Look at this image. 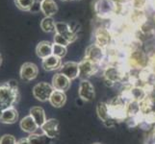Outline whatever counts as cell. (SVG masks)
I'll list each match as a JSON object with an SVG mask.
<instances>
[{"mask_svg":"<svg viewBox=\"0 0 155 144\" xmlns=\"http://www.w3.org/2000/svg\"><path fill=\"white\" fill-rule=\"evenodd\" d=\"M53 91H54V88H53L51 85L42 82L37 84L34 87L33 95L37 100L41 101V102H45L47 100L49 101L50 96L53 93Z\"/></svg>","mask_w":155,"mask_h":144,"instance_id":"3957f363","label":"cell"},{"mask_svg":"<svg viewBox=\"0 0 155 144\" xmlns=\"http://www.w3.org/2000/svg\"><path fill=\"white\" fill-rule=\"evenodd\" d=\"M105 56V49H103L102 47H100L97 43L91 44L86 50L85 53V59L93 62L95 65L99 66L101 62L104 60Z\"/></svg>","mask_w":155,"mask_h":144,"instance_id":"277c9868","label":"cell"},{"mask_svg":"<svg viewBox=\"0 0 155 144\" xmlns=\"http://www.w3.org/2000/svg\"><path fill=\"white\" fill-rule=\"evenodd\" d=\"M52 87L55 90L66 91L71 87V80L62 73H57L52 79Z\"/></svg>","mask_w":155,"mask_h":144,"instance_id":"7c38bea8","label":"cell"},{"mask_svg":"<svg viewBox=\"0 0 155 144\" xmlns=\"http://www.w3.org/2000/svg\"><path fill=\"white\" fill-rule=\"evenodd\" d=\"M1 62H2V58H1V55H0V66H1Z\"/></svg>","mask_w":155,"mask_h":144,"instance_id":"4dcf8cb0","label":"cell"},{"mask_svg":"<svg viewBox=\"0 0 155 144\" xmlns=\"http://www.w3.org/2000/svg\"><path fill=\"white\" fill-rule=\"evenodd\" d=\"M94 38H95V42L97 45L100 47H102L103 49H107L110 44H111V40H112V34L111 32L103 27L97 28L94 32Z\"/></svg>","mask_w":155,"mask_h":144,"instance_id":"5b68a950","label":"cell"},{"mask_svg":"<svg viewBox=\"0 0 155 144\" xmlns=\"http://www.w3.org/2000/svg\"><path fill=\"white\" fill-rule=\"evenodd\" d=\"M39 11H41V2L39 1H36L34 3V5L32 6L31 10L29 11V12H32V13H38Z\"/></svg>","mask_w":155,"mask_h":144,"instance_id":"f1b7e54d","label":"cell"},{"mask_svg":"<svg viewBox=\"0 0 155 144\" xmlns=\"http://www.w3.org/2000/svg\"><path fill=\"white\" fill-rule=\"evenodd\" d=\"M17 144H30V142H29L28 137H27V138H21V139L18 140Z\"/></svg>","mask_w":155,"mask_h":144,"instance_id":"f546056e","label":"cell"},{"mask_svg":"<svg viewBox=\"0 0 155 144\" xmlns=\"http://www.w3.org/2000/svg\"><path fill=\"white\" fill-rule=\"evenodd\" d=\"M62 1H68V0H62ZM69 1H72V0H69Z\"/></svg>","mask_w":155,"mask_h":144,"instance_id":"d6a6232c","label":"cell"},{"mask_svg":"<svg viewBox=\"0 0 155 144\" xmlns=\"http://www.w3.org/2000/svg\"><path fill=\"white\" fill-rule=\"evenodd\" d=\"M0 144H17V140L12 135H4L0 138Z\"/></svg>","mask_w":155,"mask_h":144,"instance_id":"83f0119b","label":"cell"},{"mask_svg":"<svg viewBox=\"0 0 155 144\" xmlns=\"http://www.w3.org/2000/svg\"><path fill=\"white\" fill-rule=\"evenodd\" d=\"M104 77L106 82L110 83V85H113L122 79L124 72L117 66H107L104 70Z\"/></svg>","mask_w":155,"mask_h":144,"instance_id":"8fae6325","label":"cell"},{"mask_svg":"<svg viewBox=\"0 0 155 144\" xmlns=\"http://www.w3.org/2000/svg\"><path fill=\"white\" fill-rule=\"evenodd\" d=\"M66 100H67V96L65 92L59 91V90H54L50 96L49 102L55 108H60V107H63L65 105Z\"/></svg>","mask_w":155,"mask_h":144,"instance_id":"ffe728a7","label":"cell"},{"mask_svg":"<svg viewBox=\"0 0 155 144\" xmlns=\"http://www.w3.org/2000/svg\"><path fill=\"white\" fill-rule=\"evenodd\" d=\"M62 65H63L62 59L58 58L54 55H51L44 59L41 62V66L46 71H53L56 70V69H60Z\"/></svg>","mask_w":155,"mask_h":144,"instance_id":"5bb4252c","label":"cell"},{"mask_svg":"<svg viewBox=\"0 0 155 144\" xmlns=\"http://www.w3.org/2000/svg\"><path fill=\"white\" fill-rule=\"evenodd\" d=\"M97 65H95V63L87 60V59H84L79 63V77L83 78V80H86L87 77L92 76L94 73L97 72Z\"/></svg>","mask_w":155,"mask_h":144,"instance_id":"9c48e42d","label":"cell"},{"mask_svg":"<svg viewBox=\"0 0 155 144\" xmlns=\"http://www.w3.org/2000/svg\"><path fill=\"white\" fill-rule=\"evenodd\" d=\"M55 24L56 22L52 18L45 17L41 21V28L46 33H51V32H55Z\"/></svg>","mask_w":155,"mask_h":144,"instance_id":"7402d4cb","label":"cell"},{"mask_svg":"<svg viewBox=\"0 0 155 144\" xmlns=\"http://www.w3.org/2000/svg\"><path fill=\"white\" fill-rule=\"evenodd\" d=\"M149 0H131L129 6H131L132 10L136 11H145L147 8Z\"/></svg>","mask_w":155,"mask_h":144,"instance_id":"603a6c76","label":"cell"},{"mask_svg":"<svg viewBox=\"0 0 155 144\" xmlns=\"http://www.w3.org/2000/svg\"><path fill=\"white\" fill-rule=\"evenodd\" d=\"M55 33L59 34L71 42H73L74 40H76L78 38V35L73 33L71 31V27H69V24L67 22H63V21H60V22H56L55 24Z\"/></svg>","mask_w":155,"mask_h":144,"instance_id":"52a82bcc","label":"cell"},{"mask_svg":"<svg viewBox=\"0 0 155 144\" xmlns=\"http://www.w3.org/2000/svg\"><path fill=\"white\" fill-rule=\"evenodd\" d=\"M30 115L33 117V119L36 121L37 125L39 128H41L42 125L45 123L46 117H45V113L42 108L41 107H33L30 110Z\"/></svg>","mask_w":155,"mask_h":144,"instance_id":"d6986e66","label":"cell"},{"mask_svg":"<svg viewBox=\"0 0 155 144\" xmlns=\"http://www.w3.org/2000/svg\"><path fill=\"white\" fill-rule=\"evenodd\" d=\"M18 119V113L15 108H9L2 111L0 122L4 124H13Z\"/></svg>","mask_w":155,"mask_h":144,"instance_id":"ac0fdd59","label":"cell"},{"mask_svg":"<svg viewBox=\"0 0 155 144\" xmlns=\"http://www.w3.org/2000/svg\"><path fill=\"white\" fill-rule=\"evenodd\" d=\"M41 130L44 134L49 138L56 137L59 134V122L56 119H48L42 125Z\"/></svg>","mask_w":155,"mask_h":144,"instance_id":"4fadbf2b","label":"cell"},{"mask_svg":"<svg viewBox=\"0 0 155 144\" xmlns=\"http://www.w3.org/2000/svg\"><path fill=\"white\" fill-rule=\"evenodd\" d=\"M79 96L84 101H91L94 97V88L88 80H82L80 83Z\"/></svg>","mask_w":155,"mask_h":144,"instance_id":"30bf717a","label":"cell"},{"mask_svg":"<svg viewBox=\"0 0 155 144\" xmlns=\"http://www.w3.org/2000/svg\"><path fill=\"white\" fill-rule=\"evenodd\" d=\"M39 69L35 63L32 62H25L20 68V77L23 81L30 82L32 80L36 79L38 76Z\"/></svg>","mask_w":155,"mask_h":144,"instance_id":"8992f818","label":"cell"},{"mask_svg":"<svg viewBox=\"0 0 155 144\" xmlns=\"http://www.w3.org/2000/svg\"><path fill=\"white\" fill-rule=\"evenodd\" d=\"M19 126L21 130L25 133H28V134H34L37 131V129L39 128V126L36 123V121L33 119V117L31 115H27L24 118L21 119Z\"/></svg>","mask_w":155,"mask_h":144,"instance_id":"e0dca14e","label":"cell"},{"mask_svg":"<svg viewBox=\"0 0 155 144\" xmlns=\"http://www.w3.org/2000/svg\"><path fill=\"white\" fill-rule=\"evenodd\" d=\"M36 1H39V2H41V1H42V0H36Z\"/></svg>","mask_w":155,"mask_h":144,"instance_id":"836d02e7","label":"cell"},{"mask_svg":"<svg viewBox=\"0 0 155 144\" xmlns=\"http://www.w3.org/2000/svg\"><path fill=\"white\" fill-rule=\"evenodd\" d=\"M41 11L45 17L52 18L58 12V5L54 0H42L41 2Z\"/></svg>","mask_w":155,"mask_h":144,"instance_id":"9a60e30c","label":"cell"},{"mask_svg":"<svg viewBox=\"0 0 155 144\" xmlns=\"http://www.w3.org/2000/svg\"><path fill=\"white\" fill-rule=\"evenodd\" d=\"M1 115H2V110H0V118H1Z\"/></svg>","mask_w":155,"mask_h":144,"instance_id":"1f68e13d","label":"cell"},{"mask_svg":"<svg viewBox=\"0 0 155 144\" xmlns=\"http://www.w3.org/2000/svg\"><path fill=\"white\" fill-rule=\"evenodd\" d=\"M97 110V114L99 116V118L102 120L104 123L110 119H113V118H111V115H110L109 105H107L105 103H98Z\"/></svg>","mask_w":155,"mask_h":144,"instance_id":"44dd1931","label":"cell"},{"mask_svg":"<svg viewBox=\"0 0 155 144\" xmlns=\"http://www.w3.org/2000/svg\"><path fill=\"white\" fill-rule=\"evenodd\" d=\"M94 144H100V143H94Z\"/></svg>","mask_w":155,"mask_h":144,"instance_id":"e575fe53","label":"cell"},{"mask_svg":"<svg viewBox=\"0 0 155 144\" xmlns=\"http://www.w3.org/2000/svg\"><path fill=\"white\" fill-rule=\"evenodd\" d=\"M28 140L30 144H47V136L44 135H36L31 134L28 136Z\"/></svg>","mask_w":155,"mask_h":144,"instance_id":"cb8c5ba5","label":"cell"},{"mask_svg":"<svg viewBox=\"0 0 155 144\" xmlns=\"http://www.w3.org/2000/svg\"><path fill=\"white\" fill-rule=\"evenodd\" d=\"M35 2L36 0H15L18 8L22 11H30Z\"/></svg>","mask_w":155,"mask_h":144,"instance_id":"484cf974","label":"cell"},{"mask_svg":"<svg viewBox=\"0 0 155 144\" xmlns=\"http://www.w3.org/2000/svg\"><path fill=\"white\" fill-rule=\"evenodd\" d=\"M66 54H67V47L66 46L56 44V43L52 44V55L62 59L63 57L66 56Z\"/></svg>","mask_w":155,"mask_h":144,"instance_id":"d4e9b609","label":"cell"},{"mask_svg":"<svg viewBox=\"0 0 155 144\" xmlns=\"http://www.w3.org/2000/svg\"><path fill=\"white\" fill-rule=\"evenodd\" d=\"M120 5L116 0H95L94 3V14L101 19H110L117 17Z\"/></svg>","mask_w":155,"mask_h":144,"instance_id":"6da1fadb","label":"cell"},{"mask_svg":"<svg viewBox=\"0 0 155 144\" xmlns=\"http://www.w3.org/2000/svg\"><path fill=\"white\" fill-rule=\"evenodd\" d=\"M54 43L56 44H60V45H63V46H68V44H71V42H69L65 37H63L59 34H56L55 33V36H54Z\"/></svg>","mask_w":155,"mask_h":144,"instance_id":"4316f807","label":"cell"},{"mask_svg":"<svg viewBox=\"0 0 155 144\" xmlns=\"http://www.w3.org/2000/svg\"><path fill=\"white\" fill-rule=\"evenodd\" d=\"M52 44L51 42L47 40H42L39 42V44L36 47V53L39 58L41 59H45L52 55Z\"/></svg>","mask_w":155,"mask_h":144,"instance_id":"2e32d148","label":"cell"},{"mask_svg":"<svg viewBox=\"0 0 155 144\" xmlns=\"http://www.w3.org/2000/svg\"><path fill=\"white\" fill-rule=\"evenodd\" d=\"M59 70H60L59 73H62L71 81L79 77V63L75 62H67L63 63Z\"/></svg>","mask_w":155,"mask_h":144,"instance_id":"ba28073f","label":"cell"},{"mask_svg":"<svg viewBox=\"0 0 155 144\" xmlns=\"http://www.w3.org/2000/svg\"><path fill=\"white\" fill-rule=\"evenodd\" d=\"M19 100V93L18 88L12 87L7 82L0 85V110H5L18 103Z\"/></svg>","mask_w":155,"mask_h":144,"instance_id":"7a4b0ae2","label":"cell"}]
</instances>
